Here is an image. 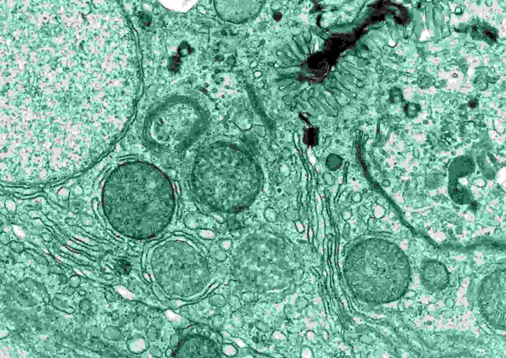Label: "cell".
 Listing matches in <instances>:
<instances>
[{
	"instance_id": "8992f818",
	"label": "cell",
	"mask_w": 506,
	"mask_h": 358,
	"mask_svg": "<svg viewBox=\"0 0 506 358\" xmlns=\"http://www.w3.org/2000/svg\"><path fill=\"white\" fill-rule=\"evenodd\" d=\"M422 282L429 290L437 292L448 285L449 274L445 267L438 262H425L421 268Z\"/></svg>"
},
{
	"instance_id": "5b68a950",
	"label": "cell",
	"mask_w": 506,
	"mask_h": 358,
	"mask_svg": "<svg viewBox=\"0 0 506 358\" xmlns=\"http://www.w3.org/2000/svg\"><path fill=\"white\" fill-rule=\"evenodd\" d=\"M506 274L499 270L486 276L478 291L482 313L494 327L506 329Z\"/></svg>"
},
{
	"instance_id": "7a4b0ae2",
	"label": "cell",
	"mask_w": 506,
	"mask_h": 358,
	"mask_svg": "<svg viewBox=\"0 0 506 358\" xmlns=\"http://www.w3.org/2000/svg\"><path fill=\"white\" fill-rule=\"evenodd\" d=\"M245 157L219 158L216 145L201 151L191 175L198 200L212 209L225 212L242 210L252 203L258 192L261 175L253 160Z\"/></svg>"
},
{
	"instance_id": "52a82bcc",
	"label": "cell",
	"mask_w": 506,
	"mask_h": 358,
	"mask_svg": "<svg viewBox=\"0 0 506 358\" xmlns=\"http://www.w3.org/2000/svg\"><path fill=\"white\" fill-rule=\"evenodd\" d=\"M319 130L317 127H311L304 134L303 141L308 146H315L318 144Z\"/></svg>"
},
{
	"instance_id": "ba28073f",
	"label": "cell",
	"mask_w": 506,
	"mask_h": 358,
	"mask_svg": "<svg viewBox=\"0 0 506 358\" xmlns=\"http://www.w3.org/2000/svg\"><path fill=\"white\" fill-rule=\"evenodd\" d=\"M409 106L410 107H408L409 110H408V115L411 117H414L417 114L418 111L417 107L414 104L411 105Z\"/></svg>"
},
{
	"instance_id": "3957f363",
	"label": "cell",
	"mask_w": 506,
	"mask_h": 358,
	"mask_svg": "<svg viewBox=\"0 0 506 358\" xmlns=\"http://www.w3.org/2000/svg\"><path fill=\"white\" fill-rule=\"evenodd\" d=\"M344 275L355 297L375 304L401 298L411 280L407 257L397 246L385 241L365 242L353 247L345 260Z\"/></svg>"
},
{
	"instance_id": "30bf717a",
	"label": "cell",
	"mask_w": 506,
	"mask_h": 358,
	"mask_svg": "<svg viewBox=\"0 0 506 358\" xmlns=\"http://www.w3.org/2000/svg\"><path fill=\"white\" fill-rule=\"evenodd\" d=\"M352 216L351 212L350 210L345 209L341 213V217L344 220H348Z\"/></svg>"
},
{
	"instance_id": "277c9868",
	"label": "cell",
	"mask_w": 506,
	"mask_h": 358,
	"mask_svg": "<svg viewBox=\"0 0 506 358\" xmlns=\"http://www.w3.org/2000/svg\"><path fill=\"white\" fill-rule=\"evenodd\" d=\"M162 110L145 121V142L155 149L166 152L182 150L197 138L205 120L191 111Z\"/></svg>"
},
{
	"instance_id": "9c48e42d",
	"label": "cell",
	"mask_w": 506,
	"mask_h": 358,
	"mask_svg": "<svg viewBox=\"0 0 506 358\" xmlns=\"http://www.w3.org/2000/svg\"><path fill=\"white\" fill-rule=\"evenodd\" d=\"M483 34L485 36L489 37L491 40H496L497 39V36L495 34L488 29H485L483 30Z\"/></svg>"
},
{
	"instance_id": "6da1fadb",
	"label": "cell",
	"mask_w": 506,
	"mask_h": 358,
	"mask_svg": "<svg viewBox=\"0 0 506 358\" xmlns=\"http://www.w3.org/2000/svg\"><path fill=\"white\" fill-rule=\"evenodd\" d=\"M102 204L115 230L144 239L156 236L169 223L175 196L170 180L160 169L148 163L131 162L118 167L106 179Z\"/></svg>"
},
{
	"instance_id": "8fae6325",
	"label": "cell",
	"mask_w": 506,
	"mask_h": 358,
	"mask_svg": "<svg viewBox=\"0 0 506 358\" xmlns=\"http://www.w3.org/2000/svg\"><path fill=\"white\" fill-rule=\"evenodd\" d=\"M476 105V102H474V101H471V102H469V106L471 107H475Z\"/></svg>"
}]
</instances>
